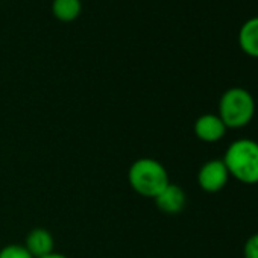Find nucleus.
<instances>
[{
  "mask_svg": "<svg viewBox=\"0 0 258 258\" xmlns=\"http://www.w3.org/2000/svg\"><path fill=\"white\" fill-rule=\"evenodd\" d=\"M222 161L225 163L229 176L241 184H258V143L250 139L234 140Z\"/></svg>",
  "mask_w": 258,
  "mask_h": 258,
  "instance_id": "obj_1",
  "label": "nucleus"
},
{
  "mask_svg": "<svg viewBox=\"0 0 258 258\" xmlns=\"http://www.w3.org/2000/svg\"><path fill=\"white\" fill-rule=\"evenodd\" d=\"M127 181L136 193L149 199H155L170 184L166 167L155 158H140L134 161L129 167Z\"/></svg>",
  "mask_w": 258,
  "mask_h": 258,
  "instance_id": "obj_2",
  "label": "nucleus"
},
{
  "mask_svg": "<svg viewBox=\"0 0 258 258\" xmlns=\"http://www.w3.org/2000/svg\"><path fill=\"white\" fill-rule=\"evenodd\" d=\"M255 99L241 87L228 88L219 100V117L228 129L247 126L255 115Z\"/></svg>",
  "mask_w": 258,
  "mask_h": 258,
  "instance_id": "obj_3",
  "label": "nucleus"
},
{
  "mask_svg": "<svg viewBox=\"0 0 258 258\" xmlns=\"http://www.w3.org/2000/svg\"><path fill=\"white\" fill-rule=\"evenodd\" d=\"M229 173L222 160H210L198 172V184L207 193H217L223 190L229 181Z\"/></svg>",
  "mask_w": 258,
  "mask_h": 258,
  "instance_id": "obj_4",
  "label": "nucleus"
},
{
  "mask_svg": "<svg viewBox=\"0 0 258 258\" xmlns=\"http://www.w3.org/2000/svg\"><path fill=\"white\" fill-rule=\"evenodd\" d=\"M228 131V127L217 114H202L195 121V136L204 143L220 142Z\"/></svg>",
  "mask_w": 258,
  "mask_h": 258,
  "instance_id": "obj_5",
  "label": "nucleus"
},
{
  "mask_svg": "<svg viewBox=\"0 0 258 258\" xmlns=\"http://www.w3.org/2000/svg\"><path fill=\"white\" fill-rule=\"evenodd\" d=\"M154 201L160 211L167 213V214H178L184 210L187 196H185V191L179 185L170 182Z\"/></svg>",
  "mask_w": 258,
  "mask_h": 258,
  "instance_id": "obj_6",
  "label": "nucleus"
},
{
  "mask_svg": "<svg viewBox=\"0 0 258 258\" xmlns=\"http://www.w3.org/2000/svg\"><path fill=\"white\" fill-rule=\"evenodd\" d=\"M25 247L34 258H41L53 252L55 240L49 229L46 228H34L25 240Z\"/></svg>",
  "mask_w": 258,
  "mask_h": 258,
  "instance_id": "obj_7",
  "label": "nucleus"
},
{
  "mask_svg": "<svg viewBox=\"0 0 258 258\" xmlns=\"http://www.w3.org/2000/svg\"><path fill=\"white\" fill-rule=\"evenodd\" d=\"M238 44L246 55L258 58V17H252L241 25L238 31Z\"/></svg>",
  "mask_w": 258,
  "mask_h": 258,
  "instance_id": "obj_8",
  "label": "nucleus"
},
{
  "mask_svg": "<svg viewBox=\"0 0 258 258\" xmlns=\"http://www.w3.org/2000/svg\"><path fill=\"white\" fill-rule=\"evenodd\" d=\"M81 11V0H53L52 2V13L62 23L75 22L79 17Z\"/></svg>",
  "mask_w": 258,
  "mask_h": 258,
  "instance_id": "obj_9",
  "label": "nucleus"
},
{
  "mask_svg": "<svg viewBox=\"0 0 258 258\" xmlns=\"http://www.w3.org/2000/svg\"><path fill=\"white\" fill-rule=\"evenodd\" d=\"M0 258H34V256L29 253L25 244L11 243L0 249Z\"/></svg>",
  "mask_w": 258,
  "mask_h": 258,
  "instance_id": "obj_10",
  "label": "nucleus"
},
{
  "mask_svg": "<svg viewBox=\"0 0 258 258\" xmlns=\"http://www.w3.org/2000/svg\"><path fill=\"white\" fill-rule=\"evenodd\" d=\"M244 258H258V232L252 234L243 246Z\"/></svg>",
  "mask_w": 258,
  "mask_h": 258,
  "instance_id": "obj_11",
  "label": "nucleus"
},
{
  "mask_svg": "<svg viewBox=\"0 0 258 258\" xmlns=\"http://www.w3.org/2000/svg\"><path fill=\"white\" fill-rule=\"evenodd\" d=\"M41 258H69L67 255H64V253H58V252H52V253H49V255H46V256H41Z\"/></svg>",
  "mask_w": 258,
  "mask_h": 258,
  "instance_id": "obj_12",
  "label": "nucleus"
}]
</instances>
